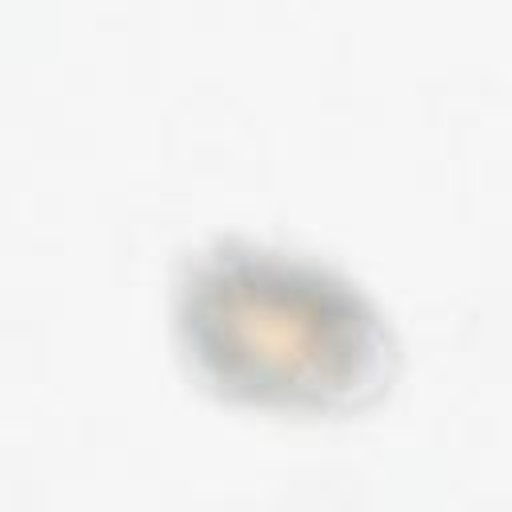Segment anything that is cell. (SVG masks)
Listing matches in <instances>:
<instances>
[{"instance_id":"cell-1","label":"cell","mask_w":512,"mask_h":512,"mask_svg":"<svg viewBox=\"0 0 512 512\" xmlns=\"http://www.w3.org/2000/svg\"><path fill=\"white\" fill-rule=\"evenodd\" d=\"M180 332L200 372L280 408H340L388 380V332L332 272L248 244L200 256L180 288Z\"/></svg>"}]
</instances>
